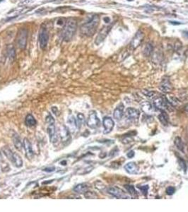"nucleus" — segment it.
Segmentation results:
<instances>
[{
	"mask_svg": "<svg viewBox=\"0 0 188 212\" xmlns=\"http://www.w3.org/2000/svg\"><path fill=\"white\" fill-rule=\"evenodd\" d=\"M3 153L5 156L8 158V160L11 162L13 165L16 168H20L23 166V161L21 157L16 153L13 152L7 146H4L2 149Z\"/></svg>",
	"mask_w": 188,
	"mask_h": 212,
	"instance_id": "7ed1b4c3",
	"label": "nucleus"
},
{
	"mask_svg": "<svg viewBox=\"0 0 188 212\" xmlns=\"http://www.w3.org/2000/svg\"><path fill=\"white\" fill-rule=\"evenodd\" d=\"M84 121V115L82 114V113H79L78 115H77V120H76V122H77V127L78 128L80 129L81 127V126L83 125Z\"/></svg>",
	"mask_w": 188,
	"mask_h": 212,
	"instance_id": "cd10ccee",
	"label": "nucleus"
},
{
	"mask_svg": "<svg viewBox=\"0 0 188 212\" xmlns=\"http://www.w3.org/2000/svg\"><path fill=\"white\" fill-rule=\"evenodd\" d=\"M144 33L142 32V30H139L137 32V33L135 34V35L133 37V39L132 40V42H131V47H132V49L137 48L142 43V40L144 39Z\"/></svg>",
	"mask_w": 188,
	"mask_h": 212,
	"instance_id": "f8f14e48",
	"label": "nucleus"
},
{
	"mask_svg": "<svg viewBox=\"0 0 188 212\" xmlns=\"http://www.w3.org/2000/svg\"><path fill=\"white\" fill-rule=\"evenodd\" d=\"M154 105L156 108H158L159 110H168L169 111L173 110V107L171 103L168 101L167 98H164V97H159L156 98L154 101Z\"/></svg>",
	"mask_w": 188,
	"mask_h": 212,
	"instance_id": "20e7f679",
	"label": "nucleus"
},
{
	"mask_svg": "<svg viewBox=\"0 0 188 212\" xmlns=\"http://www.w3.org/2000/svg\"><path fill=\"white\" fill-rule=\"evenodd\" d=\"M77 28V21L74 18H69L65 22L62 30V38L64 41L69 42L74 36Z\"/></svg>",
	"mask_w": 188,
	"mask_h": 212,
	"instance_id": "f03ea898",
	"label": "nucleus"
},
{
	"mask_svg": "<svg viewBox=\"0 0 188 212\" xmlns=\"http://www.w3.org/2000/svg\"><path fill=\"white\" fill-rule=\"evenodd\" d=\"M1 152H0V162L1 161Z\"/></svg>",
	"mask_w": 188,
	"mask_h": 212,
	"instance_id": "a19ab883",
	"label": "nucleus"
},
{
	"mask_svg": "<svg viewBox=\"0 0 188 212\" xmlns=\"http://www.w3.org/2000/svg\"><path fill=\"white\" fill-rule=\"evenodd\" d=\"M127 156L128 158H132L134 156V151H130L129 153H127Z\"/></svg>",
	"mask_w": 188,
	"mask_h": 212,
	"instance_id": "c9c22d12",
	"label": "nucleus"
},
{
	"mask_svg": "<svg viewBox=\"0 0 188 212\" xmlns=\"http://www.w3.org/2000/svg\"><path fill=\"white\" fill-rule=\"evenodd\" d=\"M12 140H13V143L15 146L16 149L18 151H21L22 149H23V144H22V141H21V139L19 137V136L16 133L13 134V135L12 136Z\"/></svg>",
	"mask_w": 188,
	"mask_h": 212,
	"instance_id": "4be33fe9",
	"label": "nucleus"
},
{
	"mask_svg": "<svg viewBox=\"0 0 188 212\" xmlns=\"http://www.w3.org/2000/svg\"><path fill=\"white\" fill-rule=\"evenodd\" d=\"M103 20H104V21L105 22V23H108L109 22H110V18L109 17H105L104 18H103Z\"/></svg>",
	"mask_w": 188,
	"mask_h": 212,
	"instance_id": "58836bf2",
	"label": "nucleus"
},
{
	"mask_svg": "<svg viewBox=\"0 0 188 212\" xmlns=\"http://www.w3.org/2000/svg\"><path fill=\"white\" fill-rule=\"evenodd\" d=\"M159 120L161 122V123L164 126H166L168 122V116L166 114V112L164 110H162L161 113L159 115Z\"/></svg>",
	"mask_w": 188,
	"mask_h": 212,
	"instance_id": "393cba45",
	"label": "nucleus"
},
{
	"mask_svg": "<svg viewBox=\"0 0 188 212\" xmlns=\"http://www.w3.org/2000/svg\"><path fill=\"white\" fill-rule=\"evenodd\" d=\"M45 122H46V123L47 125H49V124H52V123H54V120L51 115H48L46 117Z\"/></svg>",
	"mask_w": 188,
	"mask_h": 212,
	"instance_id": "2f4dec72",
	"label": "nucleus"
},
{
	"mask_svg": "<svg viewBox=\"0 0 188 212\" xmlns=\"http://www.w3.org/2000/svg\"><path fill=\"white\" fill-rule=\"evenodd\" d=\"M59 1H60V0H59Z\"/></svg>",
	"mask_w": 188,
	"mask_h": 212,
	"instance_id": "37998d69",
	"label": "nucleus"
},
{
	"mask_svg": "<svg viewBox=\"0 0 188 212\" xmlns=\"http://www.w3.org/2000/svg\"><path fill=\"white\" fill-rule=\"evenodd\" d=\"M175 192H176V188L173 187H171V186L167 187V189H166V193H167V195H173V194L175 193Z\"/></svg>",
	"mask_w": 188,
	"mask_h": 212,
	"instance_id": "7c9ffc66",
	"label": "nucleus"
},
{
	"mask_svg": "<svg viewBox=\"0 0 188 212\" xmlns=\"http://www.w3.org/2000/svg\"><path fill=\"white\" fill-rule=\"evenodd\" d=\"M125 189L127 190V191L130 192V194L132 195H136V191H135V189H134V187L132 186V185H125Z\"/></svg>",
	"mask_w": 188,
	"mask_h": 212,
	"instance_id": "c756f323",
	"label": "nucleus"
},
{
	"mask_svg": "<svg viewBox=\"0 0 188 212\" xmlns=\"http://www.w3.org/2000/svg\"><path fill=\"white\" fill-rule=\"evenodd\" d=\"M100 120L97 116V114L95 111H91L89 113L87 119V125L88 127L91 129H96L100 126Z\"/></svg>",
	"mask_w": 188,
	"mask_h": 212,
	"instance_id": "6e6552de",
	"label": "nucleus"
},
{
	"mask_svg": "<svg viewBox=\"0 0 188 212\" xmlns=\"http://www.w3.org/2000/svg\"><path fill=\"white\" fill-rule=\"evenodd\" d=\"M38 40L41 49H45L46 47L47 42L49 40V34L45 25H41L39 33H38Z\"/></svg>",
	"mask_w": 188,
	"mask_h": 212,
	"instance_id": "39448f33",
	"label": "nucleus"
},
{
	"mask_svg": "<svg viewBox=\"0 0 188 212\" xmlns=\"http://www.w3.org/2000/svg\"><path fill=\"white\" fill-rule=\"evenodd\" d=\"M47 134L49 135L50 141L52 144H54V142H57V141H58L57 140V132H56V127H55L54 123L47 125Z\"/></svg>",
	"mask_w": 188,
	"mask_h": 212,
	"instance_id": "4468645a",
	"label": "nucleus"
},
{
	"mask_svg": "<svg viewBox=\"0 0 188 212\" xmlns=\"http://www.w3.org/2000/svg\"><path fill=\"white\" fill-rule=\"evenodd\" d=\"M28 38V30L25 28H21L17 35V44L18 47L21 50H24L27 45Z\"/></svg>",
	"mask_w": 188,
	"mask_h": 212,
	"instance_id": "423d86ee",
	"label": "nucleus"
},
{
	"mask_svg": "<svg viewBox=\"0 0 188 212\" xmlns=\"http://www.w3.org/2000/svg\"><path fill=\"white\" fill-rule=\"evenodd\" d=\"M23 149L25 150V156L26 157L31 160L32 158H33V149H32V146H31V144L30 141L27 139V138H25L23 139Z\"/></svg>",
	"mask_w": 188,
	"mask_h": 212,
	"instance_id": "ddd939ff",
	"label": "nucleus"
},
{
	"mask_svg": "<svg viewBox=\"0 0 188 212\" xmlns=\"http://www.w3.org/2000/svg\"><path fill=\"white\" fill-rule=\"evenodd\" d=\"M174 143H175V145L176 146V147L178 149L181 151L182 152H184L185 151V146L183 142L182 141L181 138L180 137H176L175 139V141H174Z\"/></svg>",
	"mask_w": 188,
	"mask_h": 212,
	"instance_id": "bb28decb",
	"label": "nucleus"
},
{
	"mask_svg": "<svg viewBox=\"0 0 188 212\" xmlns=\"http://www.w3.org/2000/svg\"><path fill=\"white\" fill-rule=\"evenodd\" d=\"M154 50V47L151 43H147L143 50V54L145 57H149Z\"/></svg>",
	"mask_w": 188,
	"mask_h": 212,
	"instance_id": "a878e982",
	"label": "nucleus"
},
{
	"mask_svg": "<svg viewBox=\"0 0 188 212\" xmlns=\"http://www.w3.org/2000/svg\"><path fill=\"white\" fill-rule=\"evenodd\" d=\"M43 171L45 172H47V173H50V172H52V171H54V167H51V168H45Z\"/></svg>",
	"mask_w": 188,
	"mask_h": 212,
	"instance_id": "f704fd0d",
	"label": "nucleus"
},
{
	"mask_svg": "<svg viewBox=\"0 0 188 212\" xmlns=\"http://www.w3.org/2000/svg\"><path fill=\"white\" fill-rule=\"evenodd\" d=\"M108 192L110 195L118 199H130V196L127 195L122 189L117 187H109L108 189Z\"/></svg>",
	"mask_w": 188,
	"mask_h": 212,
	"instance_id": "1a4fd4ad",
	"label": "nucleus"
},
{
	"mask_svg": "<svg viewBox=\"0 0 188 212\" xmlns=\"http://www.w3.org/2000/svg\"><path fill=\"white\" fill-rule=\"evenodd\" d=\"M52 111L54 112V114L55 115H58V109L57 108V107H52Z\"/></svg>",
	"mask_w": 188,
	"mask_h": 212,
	"instance_id": "e433bc0d",
	"label": "nucleus"
},
{
	"mask_svg": "<svg viewBox=\"0 0 188 212\" xmlns=\"http://www.w3.org/2000/svg\"><path fill=\"white\" fill-rule=\"evenodd\" d=\"M127 1H133V0H127Z\"/></svg>",
	"mask_w": 188,
	"mask_h": 212,
	"instance_id": "79ce46f5",
	"label": "nucleus"
},
{
	"mask_svg": "<svg viewBox=\"0 0 188 212\" xmlns=\"http://www.w3.org/2000/svg\"><path fill=\"white\" fill-rule=\"evenodd\" d=\"M114 23H115V22L112 23L111 24H110L109 25L104 26L102 29L100 30V32L98 33L97 37H96V40H95L96 45H100V43L105 39V37H107V35H108V34L109 33V32L110 31V30L112 29L113 25H114Z\"/></svg>",
	"mask_w": 188,
	"mask_h": 212,
	"instance_id": "0eeeda50",
	"label": "nucleus"
},
{
	"mask_svg": "<svg viewBox=\"0 0 188 212\" xmlns=\"http://www.w3.org/2000/svg\"><path fill=\"white\" fill-rule=\"evenodd\" d=\"M67 129H69V131L70 132H73V133L75 132L76 129L78 128L76 120V119L73 115H69V116L67 120Z\"/></svg>",
	"mask_w": 188,
	"mask_h": 212,
	"instance_id": "f3484780",
	"label": "nucleus"
},
{
	"mask_svg": "<svg viewBox=\"0 0 188 212\" xmlns=\"http://www.w3.org/2000/svg\"><path fill=\"white\" fill-rule=\"evenodd\" d=\"M170 23H171L173 25H180V24H182V23L178 22V21H170Z\"/></svg>",
	"mask_w": 188,
	"mask_h": 212,
	"instance_id": "4c0bfd02",
	"label": "nucleus"
},
{
	"mask_svg": "<svg viewBox=\"0 0 188 212\" xmlns=\"http://www.w3.org/2000/svg\"><path fill=\"white\" fill-rule=\"evenodd\" d=\"M125 171L130 174H137L139 172V167L134 162H130L125 166Z\"/></svg>",
	"mask_w": 188,
	"mask_h": 212,
	"instance_id": "6ab92c4d",
	"label": "nucleus"
},
{
	"mask_svg": "<svg viewBox=\"0 0 188 212\" xmlns=\"http://www.w3.org/2000/svg\"><path fill=\"white\" fill-rule=\"evenodd\" d=\"M159 89L165 93H168L171 91V83L170 82L169 79H163L160 84V86H159Z\"/></svg>",
	"mask_w": 188,
	"mask_h": 212,
	"instance_id": "a211bd4d",
	"label": "nucleus"
},
{
	"mask_svg": "<svg viewBox=\"0 0 188 212\" xmlns=\"http://www.w3.org/2000/svg\"><path fill=\"white\" fill-rule=\"evenodd\" d=\"M141 109L143 112L144 113H146L147 115H153L154 112L156 111V109H155V106L152 105V104L149 103V102H144L141 104Z\"/></svg>",
	"mask_w": 188,
	"mask_h": 212,
	"instance_id": "dca6fc26",
	"label": "nucleus"
},
{
	"mask_svg": "<svg viewBox=\"0 0 188 212\" xmlns=\"http://www.w3.org/2000/svg\"><path fill=\"white\" fill-rule=\"evenodd\" d=\"M123 115H124V106L122 105L117 106L113 112V117L117 121L121 120Z\"/></svg>",
	"mask_w": 188,
	"mask_h": 212,
	"instance_id": "412c9836",
	"label": "nucleus"
},
{
	"mask_svg": "<svg viewBox=\"0 0 188 212\" xmlns=\"http://www.w3.org/2000/svg\"><path fill=\"white\" fill-rule=\"evenodd\" d=\"M89 188H90V186L87 183H81V184H79L74 187V191L76 193L81 194V193H85V192L88 191Z\"/></svg>",
	"mask_w": 188,
	"mask_h": 212,
	"instance_id": "aec40b11",
	"label": "nucleus"
},
{
	"mask_svg": "<svg viewBox=\"0 0 188 212\" xmlns=\"http://www.w3.org/2000/svg\"><path fill=\"white\" fill-rule=\"evenodd\" d=\"M25 123L26 126L29 127H33L34 126H35L37 122H36V120L35 119V117L31 114H28L25 117Z\"/></svg>",
	"mask_w": 188,
	"mask_h": 212,
	"instance_id": "5701e85b",
	"label": "nucleus"
},
{
	"mask_svg": "<svg viewBox=\"0 0 188 212\" xmlns=\"http://www.w3.org/2000/svg\"><path fill=\"white\" fill-rule=\"evenodd\" d=\"M85 197H86L87 199H96L97 195H96L93 192L87 191L86 192H85Z\"/></svg>",
	"mask_w": 188,
	"mask_h": 212,
	"instance_id": "c85d7f7f",
	"label": "nucleus"
},
{
	"mask_svg": "<svg viewBox=\"0 0 188 212\" xmlns=\"http://www.w3.org/2000/svg\"><path fill=\"white\" fill-rule=\"evenodd\" d=\"M142 93H143L145 96H147V97H151V96L154 94V92L150 91H146V90L142 91Z\"/></svg>",
	"mask_w": 188,
	"mask_h": 212,
	"instance_id": "72a5a7b5",
	"label": "nucleus"
},
{
	"mask_svg": "<svg viewBox=\"0 0 188 212\" xmlns=\"http://www.w3.org/2000/svg\"><path fill=\"white\" fill-rule=\"evenodd\" d=\"M103 125L104 127L103 133L106 134L110 133L113 130L115 123H114V121L113 120V119L111 117H105L103 120Z\"/></svg>",
	"mask_w": 188,
	"mask_h": 212,
	"instance_id": "2eb2a0df",
	"label": "nucleus"
},
{
	"mask_svg": "<svg viewBox=\"0 0 188 212\" xmlns=\"http://www.w3.org/2000/svg\"><path fill=\"white\" fill-rule=\"evenodd\" d=\"M99 16L98 15H94L89 21L81 26V33L86 37H91L93 35L99 25Z\"/></svg>",
	"mask_w": 188,
	"mask_h": 212,
	"instance_id": "f257e3e1",
	"label": "nucleus"
},
{
	"mask_svg": "<svg viewBox=\"0 0 188 212\" xmlns=\"http://www.w3.org/2000/svg\"><path fill=\"white\" fill-rule=\"evenodd\" d=\"M59 137H60L62 142H67L70 139V132L64 125L59 126L58 130Z\"/></svg>",
	"mask_w": 188,
	"mask_h": 212,
	"instance_id": "9b49d317",
	"label": "nucleus"
},
{
	"mask_svg": "<svg viewBox=\"0 0 188 212\" xmlns=\"http://www.w3.org/2000/svg\"><path fill=\"white\" fill-rule=\"evenodd\" d=\"M6 51H7L8 57L11 60V62L13 61L15 57H16V50H15L14 47L12 45H9L6 48Z\"/></svg>",
	"mask_w": 188,
	"mask_h": 212,
	"instance_id": "b1692460",
	"label": "nucleus"
},
{
	"mask_svg": "<svg viewBox=\"0 0 188 212\" xmlns=\"http://www.w3.org/2000/svg\"><path fill=\"white\" fill-rule=\"evenodd\" d=\"M141 190H142V193H144L145 195H146L147 194V192H148V190H149V186L148 185H145V186H142V187H139Z\"/></svg>",
	"mask_w": 188,
	"mask_h": 212,
	"instance_id": "473e14b6",
	"label": "nucleus"
},
{
	"mask_svg": "<svg viewBox=\"0 0 188 212\" xmlns=\"http://www.w3.org/2000/svg\"><path fill=\"white\" fill-rule=\"evenodd\" d=\"M185 111L188 112V104L185 106Z\"/></svg>",
	"mask_w": 188,
	"mask_h": 212,
	"instance_id": "ea45409f",
	"label": "nucleus"
},
{
	"mask_svg": "<svg viewBox=\"0 0 188 212\" xmlns=\"http://www.w3.org/2000/svg\"><path fill=\"white\" fill-rule=\"evenodd\" d=\"M125 115L129 120L134 122L138 120L140 116V112L136 108H127L125 112Z\"/></svg>",
	"mask_w": 188,
	"mask_h": 212,
	"instance_id": "9d476101",
	"label": "nucleus"
}]
</instances>
